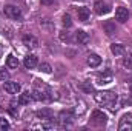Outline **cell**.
Returning <instances> with one entry per match:
<instances>
[{
	"label": "cell",
	"mask_w": 132,
	"mask_h": 131,
	"mask_svg": "<svg viewBox=\"0 0 132 131\" xmlns=\"http://www.w3.org/2000/svg\"><path fill=\"white\" fill-rule=\"evenodd\" d=\"M60 37H62V40H71V39H69V34H68V33H66V34H62Z\"/></svg>",
	"instance_id": "obj_28"
},
{
	"label": "cell",
	"mask_w": 132,
	"mask_h": 131,
	"mask_svg": "<svg viewBox=\"0 0 132 131\" xmlns=\"http://www.w3.org/2000/svg\"><path fill=\"white\" fill-rule=\"evenodd\" d=\"M112 82V74L109 72V71H106V72H103L101 76H98V85H109Z\"/></svg>",
	"instance_id": "obj_14"
},
{
	"label": "cell",
	"mask_w": 132,
	"mask_h": 131,
	"mask_svg": "<svg viewBox=\"0 0 132 131\" xmlns=\"http://www.w3.org/2000/svg\"><path fill=\"white\" fill-rule=\"evenodd\" d=\"M62 23H63V26H66V28H69V26L72 25V20H71V16H69V14H65V16H63V22H62Z\"/></svg>",
	"instance_id": "obj_24"
},
{
	"label": "cell",
	"mask_w": 132,
	"mask_h": 131,
	"mask_svg": "<svg viewBox=\"0 0 132 131\" xmlns=\"http://www.w3.org/2000/svg\"><path fill=\"white\" fill-rule=\"evenodd\" d=\"M6 65H8V68H11V69H15V68L19 66V60H17V57H14L12 54L8 56V59H6Z\"/></svg>",
	"instance_id": "obj_19"
},
{
	"label": "cell",
	"mask_w": 132,
	"mask_h": 131,
	"mask_svg": "<svg viewBox=\"0 0 132 131\" xmlns=\"http://www.w3.org/2000/svg\"><path fill=\"white\" fill-rule=\"evenodd\" d=\"M3 12H5V16L8 19H12V20H17V19L22 17V11L17 6H14V5H6L3 8Z\"/></svg>",
	"instance_id": "obj_2"
},
{
	"label": "cell",
	"mask_w": 132,
	"mask_h": 131,
	"mask_svg": "<svg viewBox=\"0 0 132 131\" xmlns=\"http://www.w3.org/2000/svg\"><path fill=\"white\" fill-rule=\"evenodd\" d=\"M77 16H78V20L86 22V20H89V9H88V8H85V6H81V8H78Z\"/></svg>",
	"instance_id": "obj_16"
},
{
	"label": "cell",
	"mask_w": 132,
	"mask_h": 131,
	"mask_svg": "<svg viewBox=\"0 0 132 131\" xmlns=\"http://www.w3.org/2000/svg\"><path fill=\"white\" fill-rule=\"evenodd\" d=\"M103 30H104V33L108 34V35H112V34L117 33V30H115V23H112V22H104L103 23Z\"/></svg>",
	"instance_id": "obj_17"
},
{
	"label": "cell",
	"mask_w": 132,
	"mask_h": 131,
	"mask_svg": "<svg viewBox=\"0 0 132 131\" xmlns=\"http://www.w3.org/2000/svg\"><path fill=\"white\" fill-rule=\"evenodd\" d=\"M23 45L26 48H29V49H35L38 46V40L34 37L32 34H26V35H23Z\"/></svg>",
	"instance_id": "obj_7"
},
{
	"label": "cell",
	"mask_w": 132,
	"mask_h": 131,
	"mask_svg": "<svg viewBox=\"0 0 132 131\" xmlns=\"http://www.w3.org/2000/svg\"><path fill=\"white\" fill-rule=\"evenodd\" d=\"M86 110H88L86 103H85L83 100H78L77 105L74 106V114H75V116H83V114L86 113Z\"/></svg>",
	"instance_id": "obj_11"
},
{
	"label": "cell",
	"mask_w": 132,
	"mask_h": 131,
	"mask_svg": "<svg viewBox=\"0 0 132 131\" xmlns=\"http://www.w3.org/2000/svg\"><path fill=\"white\" fill-rule=\"evenodd\" d=\"M54 0H42V5H52Z\"/></svg>",
	"instance_id": "obj_27"
},
{
	"label": "cell",
	"mask_w": 132,
	"mask_h": 131,
	"mask_svg": "<svg viewBox=\"0 0 132 131\" xmlns=\"http://www.w3.org/2000/svg\"><path fill=\"white\" fill-rule=\"evenodd\" d=\"M94 9L98 16H104L108 12H111V5L108 2H103V0H97L95 5H94Z\"/></svg>",
	"instance_id": "obj_4"
},
{
	"label": "cell",
	"mask_w": 132,
	"mask_h": 131,
	"mask_svg": "<svg viewBox=\"0 0 132 131\" xmlns=\"http://www.w3.org/2000/svg\"><path fill=\"white\" fill-rule=\"evenodd\" d=\"M95 100L98 103H104L109 106V110L115 111L118 106H117V96L114 93H109V91H100V93H95Z\"/></svg>",
	"instance_id": "obj_1"
},
{
	"label": "cell",
	"mask_w": 132,
	"mask_h": 131,
	"mask_svg": "<svg viewBox=\"0 0 132 131\" xmlns=\"http://www.w3.org/2000/svg\"><path fill=\"white\" fill-rule=\"evenodd\" d=\"M2 53H3V48L0 46V57H2Z\"/></svg>",
	"instance_id": "obj_29"
},
{
	"label": "cell",
	"mask_w": 132,
	"mask_h": 131,
	"mask_svg": "<svg viewBox=\"0 0 132 131\" xmlns=\"http://www.w3.org/2000/svg\"><path fill=\"white\" fill-rule=\"evenodd\" d=\"M75 39H77V42L80 45H86L89 42V34L86 33V31H83V30H78L75 33Z\"/></svg>",
	"instance_id": "obj_10"
},
{
	"label": "cell",
	"mask_w": 132,
	"mask_h": 131,
	"mask_svg": "<svg viewBox=\"0 0 132 131\" xmlns=\"http://www.w3.org/2000/svg\"><path fill=\"white\" fill-rule=\"evenodd\" d=\"M81 90L86 91V93H92V91H94V86H92L91 82H83V83H81Z\"/></svg>",
	"instance_id": "obj_21"
},
{
	"label": "cell",
	"mask_w": 132,
	"mask_h": 131,
	"mask_svg": "<svg viewBox=\"0 0 132 131\" xmlns=\"http://www.w3.org/2000/svg\"><path fill=\"white\" fill-rule=\"evenodd\" d=\"M9 130V122L5 117H0V131H6Z\"/></svg>",
	"instance_id": "obj_22"
},
{
	"label": "cell",
	"mask_w": 132,
	"mask_h": 131,
	"mask_svg": "<svg viewBox=\"0 0 132 131\" xmlns=\"http://www.w3.org/2000/svg\"><path fill=\"white\" fill-rule=\"evenodd\" d=\"M128 17H129V12H128V9H126V8L120 6V8H117V9H115V19H117L120 23H125V22L128 20Z\"/></svg>",
	"instance_id": "obj_8"
},
{
	"label": "cell",
	"mask_w": 132,
	"mask_h": 131,
	"mask_svg": "<svg viewBox=\"0 0 132 131\" xmlns=\"http://www.w3.org/2000/svg\"><path fill=\"white\" fill-rule=\"evenodd\" d=\"M38 68H40V71H42V72H46V74H49V72L52 71V68H51L49 63H40Z\"/></svg>",
	"instance_id": "obj_23"
},
{
	"label": "cell",
	"mask_w": 132,
	"mask_h": 131,
	"mask_svg": "<svg viewBox=\"0 0 132 131\" xmlns=\"http://www.w3.org/2000/svg\"><path fill=\"white\" fill-rule=\"evenodd\" d=\"M5 91L8 94H17L20 91V83H17V82H6L5 83Z\"/></svg>",
	"instance_id": "obj_9"
},
{
	"label": "cell",
	"mask_w": 132,
	"mask_h": 131,
	"mask_svg": "<svg viewBox=\"0 0 132 131\" xmlns=\"http://www.w3.org/2000/svg\"><path fill=\"white\" fill-rule=\"evenodd\" d=\"M111 51H112L114 56H123L125 54V46L118 45V43H114V45H111Z\"/></svg>",
	"instance_id": "obj_18"
},
{
	"label": "cell",
	"mask_w": 132,
	"mask_h": 131,
	"mask_svg": "<svg viewBox=\"0 0 132 131\" xmlns=\"http://www.w3.org/2000/svg\"><path fill=\"white\" fill-rule=\"evenodd\" d=\"M74 117H75L74 113H71V111H62L59 114V122L62 125H71L72 120H74Z\"/></svg>",
	"instance_id": "obj_6"
},
{
	"label": "cell",
	"mask_w": 132,
	"mask_h": 131,
	"mask_svg": "<svg viewBox=\"0 0 132 131\" xmlns=\"http://www.w3.org/2000/svg\"><path fill=\"white\" fill-rule=\"evenodd\" d=\"M37 117H40V119H49V117H52V113L49 110H42V111H37Z\"/></svg>",
	"instance_id": "obj_20"
},
{
	"label": "cell",
	"mask_w": 132,
	"mask_h": 131,
	"mask_svg": "<svg viewBox=\"0 0 132 131\" xmlns=\"http://www.w3.org/2000/svg\"><path fill=\"white\" fill-rule=\"evenodd\" d=\"M131 93H132V86H131Z\"/></svg>",
	"instance_id": "obj_30"
},
{
	"label": "cell",
	"mask_w": 132,
	"mask_h": 131,
	"mask_svg": "<svg viewBox=\"0 0 132 131\" xmlns=\"http://www.w3.org/2000/svg\"><path fill=\"white\" fill-rule=\"evenodd\" d=\"M118 130L120 131H132V116L131 114H125L118 123Z\"/></svg>",
	"instance_id": "obj_5"
},
{
	"label": "cell",
	"mask_w": 132,
	"mask_h": 131,
	"mask_svg": "<svg viewBox=\"0 0 132 131\" xmlns=\"http://www.w3.org/2000/svg\"><path fill=\"white\" fill-rule=\"evenodd\" d=\"M123 65L126 66L128 69H132V56H128V57H125V60H123Z\"/></svg>",
	"instance_id": "obj_26"
},
{
	"label": "cell",
	"mask_w": 132,
	"mask_h": 131,
	"mask_svg": "<svg viewBox=\"0 0 132 131\" xmlns=\"http://www.w3.org/2000/svg\"><path fill=\"white\" fill-rule=\"evenodd\" d=\"M86 62H88V65L89 66L95 68V66H98L100 63H101V57H100L98 54H89L88 59H86Z\"/></svg>",
	"instance_id": "obj_12"
},
{
	"label": "cell",
	"mask_w": 132,
	"mask_h": 131,
	"mask_svg": "<svg viewBox=\"0 0 132 131\" xmlns=\"http://www.w3.org/2000/svg\"><path fill=\"white\" fill-rule=\"evenodd\" d=\"M106 120H108V117H106V114H104L103 111H100V110H95V111H92V116H91V122H92L94 125H97V127H101V125H104V123H106Z\"/></svg>",
	"instance_id": "obj_3"
},
{
	"label": "cell",
	"mask_w": 132,
	"mask_h": 131,
	"mask_svg": "<svg viewBox=\"0 0 132 131\" xmlns=\"http://www.w3.org/2000/svg\"><path fill=\"white\" fill-rule=\"evenodd\" d=\"M34 100V96L32 93H29V91H26V93H23V94H20V97H19V103L20 105H29L31 102Z\"/></svg>",
	"instance_id": "obj_13"
},
{
	"label": "cell",
	"mask_w": 132,
	"mask_h": 131,
	"mask_svg": "<svg viewBox=\"0 0 132 131\" xmlns=\"http://www.w3.org/2000/svg\"><path fill=\"white\" fill-rule=\"evenodd\" d=\"M9 79V72L5 68H0V80H8Z\"/></svg>",
	"instance_id": "obj_25"
},
{
	"label": "cell",
	"mask_w": 132,
	"mask_h": 131,
	"mask_svg": "<svg viewBox=\"0 0 132 131\" xmlns=\"http://www.w3.org/2000/svg\"><path fill=\"white\" fill-rule=\"evenodd\" d=\"M25 66L28 68V69H34L35 66H37V57L35 56H32V54H29V56H26L25 57Z\"/></svg>",
	"instance_id": "obj_15"
}]
</instances>
